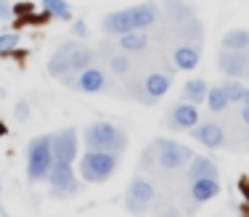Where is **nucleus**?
Masks as SVG:
<instances>
[{
  "instance_id": "f257e3e1",
  "label": "nucleus",
  "mask_w": 249,
  "mask_h": 217,
  "mask_svg": "<svg viewBox=\"0 0 249 217\" xmlns=\"http://www.w3.org/2000/svg\"><path fill=\"white\" fill-rule=\"evenodd\" d=\"M82 143L88 151H114L122 154L127 149V133L122 127L111 125V122H90L82 133Z\"/></svg>"
},
{
  "instance_id": "f03ea898",
  "label": "nucleus",
  "mask_w": 249,
  "mask_h": 217,
  "mask_svg": "<svg viewBox=\"0 0 249 217\" xmlns=\"http://www.w3.org/2000/svg\"><path fill=\"white\" fill-rule=\"evenodd\" d=\"M120 167V154L114 151H88L80 159V178L85 183H106Z\"/></svg>"
},
{
  "instance_id": "7ed1b4c3",
  "label": "nucleus",
  "mask_w": 249,
  "mask_h": 217,
  "mask_svg": "<svg viewBox=\"0 0 249 217\" xmlns=\"http://www.w3.org/2000/svg\"><path fill=\"white\" fill-rule=\"evenodd\" d=\"M53 167V149H51V135L32 138L27 146V178L32 183L48 180V172Z\"/></svg>"
},
{
  "instance_id": "20e7f679",
  "label": "nucleus",
  "mask_w": 249,
  "mask_h": 217,
  "mask_svg": "<svg viewBox=\"0 0 249 217\" xmlns=\"http://www.w3.org/2000/svg\"><path fill=\"white\" fill-rule=\"evenodd\" d=\"M154 143H157V151H159L157 164L164 169H180L183 164H188L194 156V151L188 149V146L178 143L173 138H157Z\"/></svg>"
},
{
  "instance_id": "39448f33",
  "label": "nucleus",
  "mask_w": 249,
  "mask_h": 217,
  "mask_svg": "<svg viewBox=\"0 0 249 217\" xmlns=\"http://www.w3.org/2000/svg\"><path fill=\"white\" fill-rule=\"evenodd\" d=\"M51 149H53V162H69L77 159V149H80V138H77L74 127H64L58 133H51Z\"/></svg>"
},
{
  "instance_id": "423d86ee",
  "label": "nucleus",
  "mask_w": 249,
  "mask_h": 217,
  "mask_svg": "<svg viewBox=\"0 0 249 217\" xmlns=\"http://www.w3.org/2000/svg\"><path fill=\"white\" fill-rule=\"evenodd\" d=\"M48 183L51 191L56 193H77L80 191V180H77V172L69 162H53L51 172H48Z\"/></svg>"
},
{
  "instance_id": "0eeeda50",
  "label": "nucleus",
  "mask_w": 249,
  "mask_h": 217,
  "mask_svg": "<svg viewBox=\"0 0 249 217\" xmlns=\"http://www.w3.org/2000/svg\"><path fill=\"white\" fill-rule=\"evenodd\" d=\"M217 69L225 77H249V48L244 50H228L223 48L217 53Z\"/></svg>"
},
{
  "instance_id": "6e6552de",
  "label": "nucleus",
  "mask_w": 249,
  "mask_h": 217,
  "mask_svg": "<svg viewBox=\"0 0 249 217\" xmlns=\"http://www.w3.org/2000/svg\"><path fill=\"white\" fill-rule=\"evenodd\" d=\"M164 127H170V130H191V127L199 125V111H196V103H178V106L170 109V114L162 119Z\"/></svg>"
},
{
  "instance_id": "1a4fd4ad",
  "label": "nucleus",
  "mask_w": 249,
  "mask_h": 217,
  "mask_svg": "<svg viewBox=\"0 0 249 217\" xmlns=\"http://www.w3.org/2000/svg\"><path fill=\"white\" fill-rule=\"evenodd\" d=\"M151 199H154V185L146 178L135 175L130 180V188H127V209L130 212H143L151 204Z\"/></svg>"
},
{
  "instance_id": "9d476101",
  "label": "nucleus",
  "mask_w": 249,
  "mask_h": 217,
  "mask_svg": "<svg viewBox=\"0 0 249 217\" xmlns=\"http://www.w3.org/2000/svg\"><path fill=\"white\" fill-rule=\"evenodd\" d=\"M101 29L111 37H120L124 32H133V19H130V8H122V11H111L101 19Z\"/></svg>"
},
{
  "instance_id": "9b49d317",
  "label": "nucleus",
  "mask_w": 249,
  "mask_h": 217,
  "mask_svg": "<svg viewBox=\"0 0 249 217\" xmlns=\"http://www.w3.org/2000/svg\"><path fill=\"white\" fill-rule=\"evenodd\" d=\"M191 135L199 140L201 146H207V149H220L225 143V133L220 125H215V122H204V125H196L191 127Z\"/></svg>"
},
{
  "instance_id": "f8f14e48",
  "label": "nucleus",
  "mask_w": 249,
  "mask_h": 217,
  "mask_svg": "<svg viewBox=\"0 0 249 217\" xmlns=\"http://www.w3.org/2000/svg\"><path fill=\"white\" fill-rule=\"evenodd\" d=\"M159 16V8L154 0H146V3H138V5H130V19H133V29H146L157 21Z\"/></svg>"
},
{
  "instance_id": "ddd939ff",
  "label": "nucleus",
  "mask_w": 249,
  "mask_h": 217,
  "mask_svg": "<svg viewBox=\"0 0 249 217\" xmlns=\"http://www.w3.org/2000/svg\"><path fill=\"white\" fill-rule=\"evenodd\" d=\"M199 58H201V50L199 45H191V43H183L178 45L173 50V61L178 69H183V72H191V69L199 67Z\"/></svg>"
},
{
  "instance_id": "4468645a",
  "label": "nucleus",
  "mask_w": 249,
  "mask_h": 217,
  "mask_svg": "<svg viewBox=\"0 0 249 217\" xmlns=\"http://www.w3.org/2000/svg\"><path fill=\"white\" fill-rule=\"evenodd\" d=\"M217 193H220V183H217V178H196V180H191V199L196 204L210 201V199L217 196Z\"/></svg>"
},
{
  "instance_id": "2eb2a0df",
  "label": "nucleus",
  "mask_w": 249,
  "mask_h": 217,
  "mask_svg": "<svg viewBox=\"0 0 249 217\" xmlns=\"http://www.w3.org/2000/svg\"><path fill=\"white\" fill-rule=\"evenodd\" d=\"M74 87L80 93H98V90H104L106 87V80H104V72L96 67H88V69H82L80 72V80L74 82Z\"/></svg>"
},
{
  "instance_id": "dca6fc26",
  "label": "nucleus",
  "mask_w": 249,
  "mask_h": 217,
  "mask_svg": "<svg viewBox=\"0 0 249 217\" xmlns=\"http://www.w3.org/2000/svg\"><path fill=\"white\" fill-rule=\"evenodd\" d=\"M220 175V169H217V164L212 159H207V156H191V162H188V178L196 180V178H217Z\"/></svg>"
},
{
  "instance_id": "f3484780",
  "label": "nucleus",
  "mask_w": 249,
  "mask_h": 217,
  "mask_svg": "<svg viewBox=\"0 0 249 217\" xmlns=\"http://www.w3.org/2000/svg\"><path fill=\"white\" fill-rule=\"evenodd\" d=\"M164 16L173 24H183V21L194 19V8L188 0H164Z\"/></svg>"
},
{
  "instance_id": "a211bd4d",
  "label": "nucleus",
  "mask_w": 249,
  "mask_h": 217,
  "mask_svg": "<svg viewBox=\"0 0 249 217\" xmlns=\"http://www.w3.org/2000/svg\"><path fill=\"white\" fill-rule=\"evenodd\" d=\"M120 48L124 53H141V50L149 48V37H146L141 29H133V32L120 34Z\"/></svg>"
},
{
  "instance_id": "6ab92c4d",
  "label": "nucleus",
  "mask_w": 249,
  "mask_h": 217,
  "mask_svg": "<svg viewBox=\"0 0 249 217\" xmlns=\"http://www.w3.org/2000/svg\"><path fill=\"white\" fill-rule=\"evenodd\" d=\"M170 85H173V80H170L167 74H162V72H151L149 77H146V82H143L146 93H149V96H154V98L167 96Z\"/></svg>"
},
{
  "instance_id": "aec40b11",
  "label": "nucleus",
  "mask_w": 249,
  "mask_h": 217,
  "mask_svg": "<svg viewBox=\"0 0 249 217\" xmlns=\"http://www.w3.org/2000/svg\"><path fill=\"white\" fill-rule=\"evenodd\" d=\"M67 56H69V64H72V72H82V69L93 67V58H96V53H93L90 48L77 45V43H74V48L69 50Z\"/></svg>"
},
{
  "instance_id": "412c9836",
  "label": "nucleus",
  "mask_w": 249,
  "mask_h": 217,
  "mask_svg": "<svg viewBox=\"0 0 249 217\" xmlns=\"http://www.w3.org/2000/svg\"><path fill=\"white\" fill-rule=\"evenodd\" d=\"M207 82L204 80H188L186 85H183V101H188V103H201V101H207Z\"/></svg>"
},
{
  "instance_id": "4be33fe9",
  "label": "nucleus",
  "mask_w": 249,
  "mask_h": 217,
  "mask_svg": "<svg viewBox=\"0 0 249 217\" xmlns=\"http://www.w3.org/2000/svg\"><path fill=\"white\" fill-rule=\"evenodd\" d=\"M48 74L51 77H56V80H61V77H67L69 72H72V64H69V56L67 53H61V50H56L51 58H48Z\"/></svg>"
},
{
  "instance_id": "5701e85b",
  "label": "nucleus",
  "mask_w": 249,
  "mask_h": 217,
  "mask_svg": "<svg viewBox=\"0 0 249 217\" xmlns=\"http://www.w3.org/2000/svg\"><path fill=\"white\" fill-rule=\"evenodd\" d=\"M223 48L228 50H244L249 48V29H231V32L223 34Z\"/></svg>"
},
{
  "instance_id": "b1692460",
  "label": "nucleus",
  "mask_w": 249,
  "mask_h": 217,
  "mask_svg": "<svg viewBox=\"0 0 249 217\" xmlns=\"http://www.w3.org/2000/svg\"><path fill=\"white\" fill-rule=\"evenodd\" d=\"M40 8H43L48 16H53V19H61V21L72 19V8H69L67 0H43Z\"/></svg>"
},
{
  "instance_id": "393cba45",
  "label": "nucleus",
  "mask_w": 249,
  "mask_h": 217,
  "mask_svg": "<svg viewBox=\"0 0 249 217\" xmlns=\"http://www.w3.org/2000/svg\"><path fill=\"white\" fill-rule=\"evenodd\" d=\"M201 24L196 19H188V21H183V27H180V37H183V43H191V45H199L201 43Z\"/></svg>"
},
{
  "instance_id": "a878e982",
  "label": "nucleus",
  "mask_w": 249,
  "mask_h": 217,
  "mask_svg": "<svg viewBox=\"0 0 249 217\" xmlns=\"http://www.w3.org/2000/svg\"><path fill=\"white\" fill-rule=\"evenodd\" d=\"M228 103H231V101H228V96H225L223 85L210 87V90H207V106H210V111H223Z\"/></svg>"
},
{
  "instance_id": "bb28decb",
  "label": "nucleus",
  "mask_w": 249,
  "mask_h": 217,
  "mask_svg": "<svg viewBox=\"0 0 249 217\" xmlns=\"http://www.w3.org/2000/svg\"><path fill=\"white\" fill-rule=\"evenodd\" d=\"M223 90H225V96H228V101L231 103H241V98H244V82H241L239 77H228L223 82Z\"/></svg>"
},
{
  "instance_id": "cd10ccee",
  "label": "nucleus",
  "mask_w": 249,
  "mask_h": 217,
  "mask_svg": "<svg viewBox=\"0 0 249 217\" xmlns=\"http://www.w3.org/2000/svg\"><path fill=\"white\" fill-rule=\"evenodd\" d=\"M19 45V34L16 32H5L0 34V53H11V50Z\"/></svg>"
},
{
  "instance_id": "c85d7f7f",
  "label": "nucleus",
  "mask_w": 249,
  "mask_h": 217,
  "mask_svg": "<svg viewBox=\"0 0 249 217\" xmlns=\"http://www.w3.org/2000/svg\"><path fill=\"white\" fill-rule=\"evenodd\" d=\"M157 156H159L157 143H149V146L143 149V156H141V167H151V164L157 162Z\"/></svg>"
},
{
  "instance_id": "c756f323",
  "label": "nucleus",
  "mask_w": 249,
  "mask_h": 217,
  "mask_svg": "<svg viewBox=\"0 0 249 217\" xmlns=\"http://www.w3.org/2000/svg\"><path fill=\"white\" fill-rule=\"evenodd\" d=\"M109 64H111V72H114V74H127L130 72V61L124 58V53L122 56H114Z\"/></svg>"
},
{
  "instance_id": "7c9ffc66",
  "label": "nucleus",
  "mask_w": 249,
  "mask_h": 217,
  "mask_svg": "<svg viewBox=\"0 0 249 217\" xmlns=\"http://www.w3.org/2000/svg\"><path fill=\"white\" fill-rule=\"evenodd\" d=\"M16 119H19V122H27L29 119V101H24V98L16 103Z\"/></svg>"
},
{
  "instance_id": "2f4dec72",
  "label": "nucleus",
  "mask_w": 249,
  "mask_h": 217,
  "mask_svg": "<svg viewBox=\"0 0 249 217\" xmlns=\"http://www.w3.org/2000/svg\"><path fill=\"white\" fill-rule=\"evenodd\" d=\"M11 14H14V5H11L8 0H0V21L11 19Z\"/></svg>"
},
{
  "instance_id": "473e14b6",
  "label": "nucleus",
  "mask_w": 249,
  "mask_h": 217,
  "mask_svg": "<svg viewBox=\"0 0 249 217\" xmlns=\"http://www.w3.org/2000/svg\"><path fill=\"white\" fill-rule=\"evenodd\" d=\"M241 103H244V106H241V119H244V125H249V87L244 90V98H241Z\"/></svg>"
},
{
  "instance_id": "72a5a7b5",
  "label": "nucleus",
  "mask_w": 249,
  "mask_h": 217,
  "mask_svg": "<svg viewBox=\"0 0 249 217\" xmlns=\"http://www.w3.org/2000/svg\"><path fill=\"white\" fill-rule=\"evenodd\" d=\"M72 34H74V37H85V34H88V24H85V21H74V24H72Z\"/></svg>"
},
{
  "instance_id": "f704fd0d",
  "label": "nucleus",
  "mask_w": 249,
  "mask_h": 217,
  "mask_svg": "<svg viewBox=\"0 0 249 217\" xmlns=\"http://www.w3.org/2000/svg\"><path fill=\"white\" fill-rule=\"evenodd\" d=\"M239 188H241V193H244V199L249 201V178H241L239 180Z\"/></svg>"
},
{
  "instance_id": "c9c22d12",
  "label": "nucleus",
  "mask_w": 249,
  "mask_h": 217,
  "mask_svg": "<svg viewBox=\"0 0 249 217\" xmlns=\"http://www.w3.org/2000/svg\"><path fill=\"white\" fill-rule=\"evenodd\" d=\"M3 133H5V125H0V135H3Z\"/></svg>"
}]
</instances>
